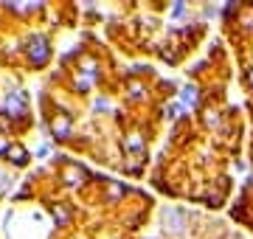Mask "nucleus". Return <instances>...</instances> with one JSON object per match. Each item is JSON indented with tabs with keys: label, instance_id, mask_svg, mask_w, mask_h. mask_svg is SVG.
<instances>
[{
	"label": "nucleus",
	"instance_id": "nucleus-3",
	"mask_svg": "<svg viewBox=\"0 0 253 239\" xmlns=\"http://www.w3.org/2000/svg\"><path fill=\"white\" fill-rule=\"evenodd\" d=\"M71 132V121L68 119H59V121H54V135H59V138H65Z\"/></svg>",
	"mask_w": 253,
	"mask_h": 239
},
{
	"label": "nucleus",
	"instance_id": "nucleus-6",
	"mask_svg": "<svg viewBox=\"0 0 253 239\" xmlns=\"http://www.w3.org/2000/svg\"><path fill=\"white\" fill-rule=\"evenodd\" d=\"M14 158H17V163H23V160H26V152H23V149H17V147H14Z\"/></svg>",
	"mask_w": 253,
	"mask_h": 239
},
{
	"label": "nucleus",
	"instance_id": "nucleus-2",
	"mask_svg": "<svg viewBox=\"0 0 253 239\" xmlns=\"http://www.w3.org/2000/svg\"><path fill=\"white\" fill-rule=\"evenodd\" d=\"M31 56H34L37 65H42L48 59V45H45V40L42 37H37L34 42H31Z\"/></svg>",
	"mask_w": 253,
	"mask_h": 239
},
{
	"label": "nucleus",
	"instance_id": "nucleus-5",
	"mask_svg": "<svg viewBox=\"0 0 253 239\" xmlns=\"http://www.w3.org/2000/svg\"><path fill=\"white\" fill-rule=\"evenodd\" d=\"M129 149H132V152L141 149V135H129Z\"/></svg>",
	"mask_w": 253,
	"mask_h": 239
},
{
	"label": "nucleus",
	"instance_id": "nucleus-4",
	"mask_svg": "<svg viewBox=\"0 0 253 239\" xmlns=\"http://www.w3.org/2000/svg\"><path fill=\"white\" fill-rule=\"evenodd\" d=\"M183 101L186 104H197V87H186L183 90Z\"/></svg>",
	"mask_w": 253,
	"mask_h": 239
},
{
	"label": "nucleus",
	"instance_id": "nucleus-7",
	"mask_svg": "<svg viewBox=\"0 0 253 239\" xmlns=\"http://www.w3.org/2000/svg\"><path fill=\"white\" fill-rule=\"evenodd\" d=\"M251 84H253V74H251Z\"/></svg>",
	"mask_w": 253,
	"mask_h": 239
},
{
	"label": "nucleus",
	"instance_id": "nucleus-1",
	"mask_svg": "<svg viewBox=\"0 0 253 239\" xmlns=\"http://www.w3.org/2000/svg\"><path fill=\"white\" fill-rule=\"evenodd\" d=\"M163 222L172 228V234H183V228H186V220H183L180 211H174V208H166L163 211Z\"/></svg>",
	"mask_w": 253,
	"mask_h": 239
}]
</instances>
